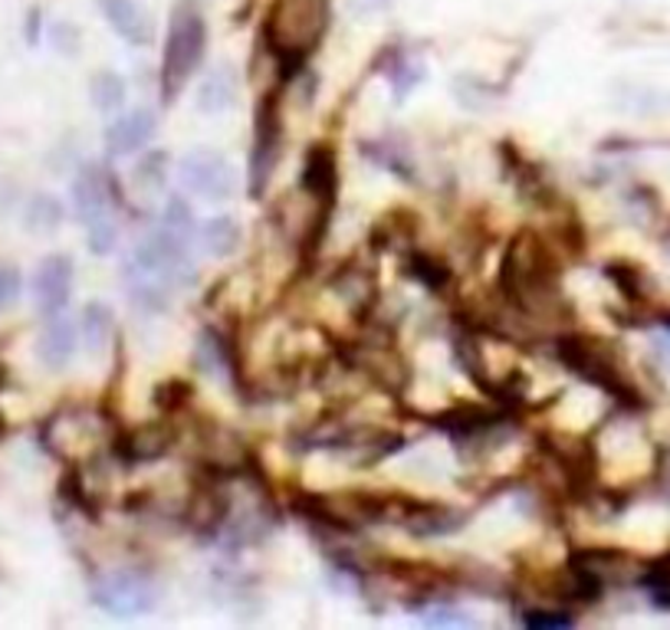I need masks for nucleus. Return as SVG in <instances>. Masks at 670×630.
Listing matches in <instances>:
<instances>
[{
  "label": "nucleus",
  "instance_id": "nucleus-1",
  "mask_svg": "<svg viewBox=\"0 0 670 630\" xmlns=\"http://www.w3.org/2000/svg\"><path fill=\"white\" fill-rule=\"evenodd\" d=\"M204 46H208V23H204L201 10L191 0H181L171 10V26H168L164 60H161L164 103H171L184 89V83L194 76V70L201 66Z\"/></svg>",
  "mask_w": 670,
  "mask_h": 630
},
{
  "label": "nucleus",
  "instance_id": "nucleus-2",
  "mask_svg": "<svg viewBox=\"0 0 670 630\" xmlns=\"http://www.w3.org/2000/svg\"><path fill=\"white\" fill-rule=\"evenodd\" d=\"M329 17L326 0H276L264 23V40L283 60H302L322 36Z\"/></svg>",
  "mask_w": 670,
  "mask_h": 630
},
{
  "label": "nucleus",
  "instance_id": "nucleus-3",
  "mask_svg": "<svg viewBox=\"0 0 670 630\" xmlns=\"http://www.w3.org/2000/svg\"><path fill=\"white\" fill-rule=\"evenodd\" d=\"M123 273H132V276H145V279H155L168 289H181L188 282H194V263H191V253L184 247V237L181 234H171L168 227L148 234L138 247H135L132 259L126 263Z\"/></svg>",
  "mask_w": 670,
  "mask_h": 630
},
{
  "label": "nucleus",
  "instance_id": "nucleus-4",
  "mask_svg": "<svg viewBox=\"0 0 670 630\" xmlns=\"http://www.w3.org/2000/svg\"><path fill=\"white\" fill-rule=\"evenodd\" d=\"M93 601L96 608H103L106 615L113 618H123V621H132L141 615H151L161 601V588L148 578V575H138L129 568H119V572H106L93 581Z\"/></svg>",
  "mask_w": 670,
  "mask_h": 630
},
{
  "label": "nucleus",
  "instance_id": "nucleus-5",
  "mask_svg": "<svg viewBox=\"0 0 670 630\" xmlns=\"http://www.w3.org/2000/svg\"><path fill=\"white\" fill-rule=\"evenodd\" d=\"M181 181L191 194L211 204H224L237 191L234 168L221 151H211V148H194L181 158Z\"/></svg>",
  "mask_w": 670,
  "mask_h": 630
},
{
  "label": "nucleus",
  "instance_id": "nucleus-6",
  "mask_svg": "<svg viewBox=\"0 0 670 630\" xmlns=\"http://www.w3.org/2000/svg\"><path fill=\"white\" fill-rule=\"evenodd\" d=\"M279 113L276 103L267 99L257 113V135H254V151H251V194L267 191L269 174L279 158Z\"/></svg>",
  "mask_w": 670,
  "mask_h": 630
},
{
  "label": "nucleus",
  "instance_id": "nucleus-7",
  "mask_svg": "<svg viewBox=\"0 0 670 630\" xmlns=\"http://www.w3.org/2000/svg\"><path fill=\"white\" fill-rule=\"evenodd\" d=\"M73 276H76L73 259L63 256V253H53L36 266V273H33V299L46 316L63 312V306L73 296Z\"/></svg>",
  "mask_w": 670,
  "mask_h": 630
},
{
  "label": "nucleus",
  "instance_id": "nucleus-8",
  "mask_svg": "<svg viewBox=\"0 0 670 630\" xmlns=\"http://www.w3.org/2000/svg\"><path fill=\"white\" fill-rule=\"evenodd\" d=\"M73 207H76V217L86 227L99 224V221H113V188H109L103 171L86 168L73 181Z\"/></svg>",
  "mask_w": 670,
  "mask_h": 630
},
{
  "label": "nucleus",
  "instance_id": "nucleus-9",
  "mask_svg": "<svg viewBox=\"0 0 670 630\" xmlns=\"http://www.w3.org/2000/svg\"><path fill=\"white\" fill-rule=\"evenodd\" d=\"M99 10L116 36H123L132 46H148L155 36V20L141 7V0H99Z\"/></svg>",
  "mask_w": 670,
  "mask_h": 630
},
{
  "label": "nucleus",
  "instance_id": "nucleus-10",
  "mask_svg": "<svg viewBox=\"0 0 670 630\" xmlns=\"http://www.w3.org/2000/svg\"><path fill=\"white\" fill-rule=\"evenodd\" d=\"M76 342H79V335H76L73 319H66L63 312H53L50 322H46V329L40 332L36 355H40V362H43L46 369L60 372V369H66V365L73 362Z\"/></svg>",
  "mask_w": 670,
  "mask_h": 630
},
{
  "label": "nucleus",
  "instance_id": "nucleus-11",
  "mask_svg": "<svg viewBox=\"0 0 670 630\" xmlns=\"http://www.w3.org/2000/svg\"><path fill=\"white\" fill-rule=\"evenodd\" d=\"M155 128H158V119H155L151 109H132V113L119 116L113 126L106 128V151L116 154V158H126V154H132L141 145L151 141Z\"/></svg>",
  "mask_w": 670,
  "mask_h": 630
},
{
  "label": "nucleus",
  "instance_id": "nucleus-12",
  "mask_svg": "<svg viewBox=\"0 0 670 630\" xmlns=\"http://www.w3.org/2000/svg\"><path fill=\"white\" fill-rule=\"evenodd\" d=\"M237 96H241V79H237L234 66L217 63L204 73V79L198 86V109L217 116V113H227L237 103Z\"/></svg>",
  "mask_w": 670,
  "mask_h": 630
},
{
  "label": "nucleus",
  "instance_id": "nucleus-13",
  "mask_svg": "<svg viewBox=\"0 0 670 630\" xmlns=\"http://www.w3.org/2000/svg\"><path fill=\"white\" fill-rule=\"evenodd\" d=\"M302 184L309 191V197H316V204L326 211L336 197V161L329 145H312L306 154V171H302Z\"/></svg>",
  "mask_w": 670,
  "mask_h": 630
},
{
  "label": "nucleus",
  "instance_id": "nucleus-14",
  "mask_svg": "<svg viewBox=\"0 0 670 630\" xmlns=\"http://www.w3.org/2000/svg\"><path fill=\"white\" fill-rule=\"evenodd\" d=\"M198 244L211 256H231L241 247V224L234 217H211L198 227Z\"/></svg>",
  "mask_w": 670,
  "mask_h": 630
},
{
  "label": "nucleus",
  "instance_id": "nucleus-15",
  "mask_svg": "<svg viewBox=\"0 0 670 630\" xmlns=\"http://www.w3.org/2000/svg\"><path fill=\"white\" fill-rule=\"evenodd\" d=\"M83 342L89 352H99L113 342V332H116V316L106 302H89L86 312H83Z\"/></svg>",
  "mask_w": 670,
  "mask_h": 630
},
{
  "label": "nucleus",
  "instance_id": "nucleus-16",
  "mask_svg": "<svg viewBox=\"0 0 670 630\" xmlns=\"http://www.w3.org/2000/svg\"><path fill=\"white\" fill-rule=\"evenodd\" d=\"M23 224L33 234H53L63 224V204L53 194H36L23 211Z\"/></svg>",
  "mask_w": 670,
  "mask_h": 630
},
{
  "label": "nucleus",
  "instance_id": "nucleus-17",
  "mask_svg": "<svg viewBox=\"0 0 670 630\" xmlns=\"http://www.w3.org/2000/svg\"><path fill=\"white\" fill-rule=\"evenodd\" d=\"M89 96H93V106L99 113H116V109L126 106L129 89H126L123 76H116V73H96V79L89 86Z\"/></svg>",
  "mask_w": 670,
  "mask_h": 630
},
{
  "label": "nucleus",
  "instance_id": "nucleus-18",
  "mask_svg": "<svg viewBox=\"0 0 670 630\" xmlns=\"http://www.w3.org/2000/svg\"><path fill=\"white\" fill-rule=\"evenodd\" d=\"M168 171H171L168 154H164V151H151V154H145V158L135 164L132 181L141 191L151 194V191H161V188L168 184Z\"/></svg>",
  "mask_w": 670,
  "mask_h": 630
},
{
  "label": "nucleus",
  "instance_id": "nucleus-19",
  "mask_svg": "<svg viewBox=\"0 0 670 630\" xmlns=\"http://www.w3.org/2000/svg\"><path fill=\"white\" fill-rule=\"evenodd\" d=\"M198 359L204 365V372L211 378H231V355H227V345L214 335V332H204L201 342H198Z\"/></svg>",
  "mask_w": 670,
  "mask_h": 630
},
{
  "label": "nucleus",
  "instance_id": "nucleus-20",
  "mask_svg": "<svg viewBox=\"0 0 670 630\" xmlns=\"http://www.w3.org/2000/svg\"><path fill=\"white\" fill-rule=\"evenodd\" d=\"M86 244H89V250L96 253V256H109V253L119 247V227H116V221H99V224H89L86 227Z\"/></svg>",
  "mask_w": 670,
  "mask_h": 630
},
{
  "label": "nucleus",
  "instance_id": "nucleus-21",
  "mask_svg": "<svg viewBox=\"0 0 670 630\" xmlns=\"http://www.w3.org/2000/svg\"><path fill=\"white\" fill-rule=\"evenodd\" d=\"M164 227L171 231V234H188L191 231V211H188V204L181 201V197H171L168 201V211H164Z\"/></svg>",
  "mask_w": 670,
  "mask_h": 630
},
{
  "label": "nucleus",
  "instance_id": "nucleus-22",
  "mask_svg": "<svg viewBox=\"0 0 670 630\" xmlns=\"http://www.w3.org/2000/svg\"><path fill=\"white\" fill-rule=\"evenodd\" d=\"M421 73H424V70H421V63H414V60H402V63H398V70L392 73V86H395V93L404 96L411 86H417V83H421Z\"/></svg>",
  "mask_w": 670,
  "mask_h": 630
},
{
  "label": "nucleus",
  "instance_id": "nucleus-23",
  "mask_svg": "<svg viewBox=\"0 0 670 630\" xmlns=\"http://www.w3.org/2000/svg\"><path fill=\"white\" fill-rule=\"evenodd\" d=\"M20 286H23L20 273L13 266H0V309L10 306L20 296Z\"/></svg>",
  "mask_w": 670,
  "mask_h": 630
},
{
  "label": "nucleus",
  "instance_id": "nucleus-24",
  "mask_svg": "<svg viewBox=\"0 0 670 630\" xmlns=\"http://www.w3.org/2000/svg\"><path fill=\"white\" fill-rule=\"evenodd\" d=\"M53 46H56L63 56H76V50H79V33H76L70 23H56V26H53Z\"/></svg>",
  "mask_w": 670,
  "mask_h": 630
},
{
  "label": "nucleus",
  "instance_id": "nucleus-25",
  "mask_svg": "<svg viewBox=\"0 0 670 630\" xmlns=\"http://www.w3.org/2000/svg\"><path fill=\"white\" fill-rule=\"evenodd\" d=\"M414 273H417V279H424L430 289H440L444 286V266L440 263H434V259H414Z\"/></svg>",
  "mask_w": 670,
  "mask_h": 630
},
{
  "label": "nucleus",
  "instance_id": "nucleus-26",
  "mask_svg": "<svg viewBox=\"0 0 670 630\" xmlns=\"http://www.w3.org/2000/svg\"><path fill=\"white\" fill-rule=\"evenodd\" d=\"M427 624H477L470 615H457V611H434V615H424Z\"/></svg>",
  "mask_w": 670,
  "mask_h": 630
},
{
  "label": "nucleus",
  "instance_id": "nucleus-27",
  "mask_svg": "<svg viewBox=\"0 0 670 630\" xmlns=\"http://www.w3.org/2000/svg\"><path fill=\"white\" fill-rule=\"evenodd\" d=\"M355 13H375V10H385L392 0H345Z\"/></svg>",
  "mask_w": 670,
  "mask_h": 630
}]
</instances>
